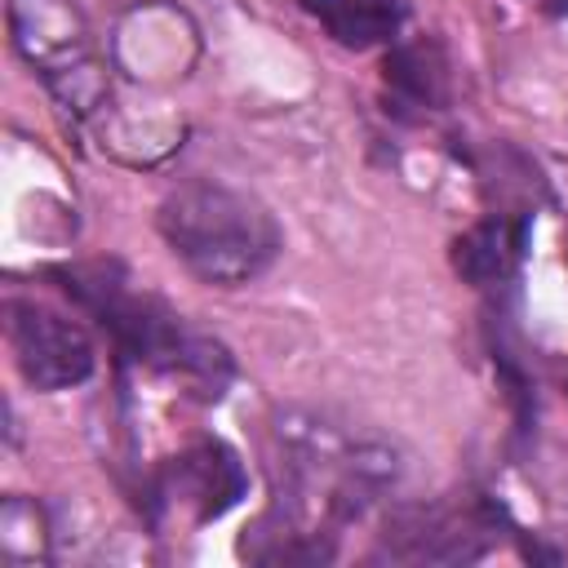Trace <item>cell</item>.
Instances as JSON below:
<instances>
[{
	"mask_svg": "<svg viewBox=\"0 0 568 568\" xmlns=\"http://www.w3.org/2000/svg\"><path fill=\"white\" fill-rule=\"evenodd\" d=\"M9 40L18 58L75 111H93L106 80L89 27L71 0H9Z\"/></svg>",
	"mask_w": 568,
	"mask_h": 568,
	"instance_id": "cell-4",
	"label": "cell"
},
{
	"mask_svg": "<svg viewBox=\"0 0 568 568\" xmlns=\"http://www.w3.org/2000/svg\"><path fill=\"white\" fill-rule=\"evenodd\" d=\"M155 226L169 253L204 284L235 288L257 280L280 253V222L262 200L222 182H186L164 195Z\"/></svg>",
	"mask_w": 568,
	"mask_h": 568,
	"instance_id": "cell-3",
	"label": "cell"
},
{
	"mask_svg": "<svg viewBox=\"0 0 568 568\" xmlns=\"http://www.w3.org/2000/svg\"><path fill=\"white\" fill-rule=\"evenodd\" d=\"M4 333H9V351H13L18 373L36 390L80 386V382H89V373L98 364L89 333L75 320H67V315L31 302V297L4 302Z\"/></svg>",
	"mask_w": 568,
	"mask_h": 568,
	"instance_id": "cell-5",
	"label": "cell"
},
{
	"mask_svg": "<svg viewBox=\"0 0 568 568\" xmlns=\"http://www.w3.org/2000/svg\"><path fill=\"white\" fill-rule=\"evenodd\" d=\"M275 453L284 497L271 519L315 541H328L337 528L364 519L368 506L399 479V453L386 439L311 408L275 413Z\"/></svg>",
	"mask_w": 568,
	"mask_h": 568,
	"instance_id": "cell-1",
	"label": "cell"
},
{
	"mask_svg": "<svg viewBox=\"0 0 568 568\" xmlns=\"http://www.w3.org/2000/svg\"><path fill=\"white\" fill-rule=\"evenodd\" d=\"M497 541V515L484 501H439V506H399L386 519L382 546L390 559L426 564H466Z\"/></svg>",
	"mask_w": 568,
	"mask_h": 568,
	"instance_id": "cell-6",
	"label": "cell"
},
{
	"mask_svg": "<svg viewBox=\"0 0 568 568\" xmlns=\"http://www.w3.org/2000/svg\"><path fill=\"white\" fill-rule=\"evenodd\" d=\"M302 9L346 49L382 44L404 22V0H302Z\"/></svg>",
	"mask_w": 568,
	"mask_h": 568,
	"instance_id": "cell-10",
	"label": "cell"
},
{
	"mask_svg": "<svg viewBox=\"0 0 568 568\" xmlns=\"http://www.w3.org/2000/svg\"><path fill=\"white\" fill-rule=\"evenodd\" d=\"M0 555L9 564L44 559V515L27 497H9L0 506Z\"/></svg>",
	"mask_w": 568,
	"mask_h": 568,
	"instance_id": "cell-11",
	"label": "cell"
},
{
	"mask_svg": "<svg viewBox=\"0 0 568 568\" xmlns=\"http://www.w3.org/2000/svg\"><path fill=\"white\" fill-rule=\"evenodd\" d=\"M53 280H62V293H71L84 311L98 315V324L111 333L120 355L138 359L142 368H151L160 377H173L195 399H222L226 395V386L235 377L231 351L217 337L191 328L160 297L129 293L120 266H111V262L58 266Z\"/></svg>",
	"mask_w": 568,
	"mask_h": 568,
	"instance_id": "cell-2",
	"label": "cell"
},
{
	"mask_svg": "<svg viewBox=\"0 0 568 568\" xmlns=\"http://www.w3.org/2000/svg\"><path fill=\"white\" fill-rule=\"evenodd\" d=\"M524 244H528V217H515V222L488 217V222H479L453 240V271L475 288L501 284L519 266Z\"/></svg>",
	"mask_w": 568,
	"mask_h": 568,
	"instance_id": "cell-8",
	"label": "cell"
},
{
	"mask_svg": "<svg viewBox=\"0 0 568 568\" xmlns=\"http://www.w3.org/2000/svg\"><path fill=\"white\" fill-rule=\"evenodd\" d=\"M244 493H248L244 462L222 439H195V444H186L164 466V479H160V497L182 501L195 515V524L222 519Z\"/></svg>",
	"mask_w": 568,
	"mask_h": 568,
	"instance_id": "cell-7",
	"label": "cell"
},
{
	"mask_svg": "<svg viewBox=\"0 0 568 568\" xmlns=\"http://www.w3.org/2000/svg\"><path fill=\"white\" fill-rule=\"evenodd\" d=\"M382 84L395 102L399 115H426L435 106H444L448 93V71L435 44L413 40V44H395L382 62Z\"/></svg>",
	"mask_w": 568,
	"mask_h": 568,
	"instance_id": "cell-9",
	"label": "cell"
}]
</instances>
